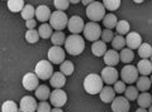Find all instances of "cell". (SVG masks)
<instances>
[{
	"label": "cell",
	"mask_w": 152,
	"mask_h": 112,
	"mask_svg": "<svg viewBox=\"0 0 152 112\" xmlns=\"http://www.w3.org/2000/svg\"><path fill=\"white\" fill-rule=\"evenodd\" d=\"M85 40L79 34H72L66 38L65 40V49L71 55H79L84 52Z\"/></svg>",
	"instance_id": "cell-1"
},
{
	"label": "cell",
	"mask_w": 152,
	"mask_h": 112,
	"mask_svg": "<svg viewBox=\"0 0 152 112\" xmlns=\"http://www.w3.org/2000/svg\"><path fill=\"white\" fill-rule=\"evenodd\" d=\"M103 79L96 73H90L84 79V88L89 95H98L103 90Z\"/></svg>",
	"instance_id": "cell-2"
},
{
	"label": "cell",
	"mask_w": 152,
	"mask_h": 112,
	"mask_svg": "<svg viewBox=\"0 0 152 112\" xmlns=\"http://www.w3.org/2000/svg\"><path fill=\"white\" fill-rule=\"evenodd\" d=\"M86 15L91 22H99L103 20L105 17V8H104L103 3L94 1L91 4H89L86 6Z\"/></svg>",
	"instance_id": "cell-3"
},
{
	"label": "cell",
	"mask_w": 152,
	"mask_h": 112,
	"mask_svg": "<svg viewBox=\"0 0 152 112\" xmlns=\"http://www.w3.org/2000/svg\"><path fill=\"white\" fill-rule=\"evenodd\" d=\"M37 77L39 79H50L52 77V74H53V67H52V64L50 60H39L37 64H36V72Z\"/></svg>",
	"instance_id": "cell-4"
},
{
	"label": "cell",
	"mask_w": 152,
	"mask_h": 112,
	"mask_svg": "<svg viewBox=\"0 0 152 112\" xmlns=\"http://www.w3.org/2000/svg\"><path fill=\"white\" fill-rule=\"evenodd\" d=\"M67 22H69V19H67V17H66V14L61 10L52 13L50 17V25L53 28V29H56L57 32H61L64 28H66Z\"/></svg>",
	"instance_id": "cell-5"
},
{
	"label": "cell",
	"mask_w": 152,
	"mask_h": 112,
	"mask_svg": "<svg viewBox=\"0 0 152 112\" xmlns=\"http://www.w3.org/2000/svg\"><path fill=\"white\" fill-rule=\"evenodd\" d=\"M83 32H84V37L86 38V40H90V42L99 40V38H100V35H102V28L95 22L86 23V25L84 27Z\"/></svg>",
	"instance_id": "cell-6"
},
{
	"label": "cell",
	"mask_w": 152,
	"mask_h": 112,
	"mask_svg": "<svg viewBox=\"0 0 152 112\" xmlns=\"http://www.w3.org/2000/svg\"><path fill=\"white\" fill-rule=\"evenodd\" d=\"M121 77L123 79V82L127 83H133L137 81V77H138V71H137V67L134 66H126L122 68L121 71Z\"/></svg>",
	"instance_id": "cell-7"
},
{
	"label": "cell",
	"mask_w": 152,
	"mask_h": 112,
	"mask_svg": "<svg viewBox=\"0 0 152 112\" xmlns=\"http://www.w3.org/2000/svg\"><path fill=\"white\" fill-rule=\"evenodd\" d=\"M50 101L55 107H62L67 101V95L61 88H55V91L50 95Z\"/></svg>",
	"instance_id": "cell-8"
},
{
	"label": "cell",
	"mask_w": 152,
	"mask_h": 112,
	"mask_svg": "<svg viewBox=\"0 0 152 112\" xmlns=\"http://www.w3.org/2000/svg\"><path fill=\"white\" fill-rule=\"evenodd\" d=\"M48 60L53 64H61L65 60V50L58 45H55L48 50Z\"/></svg>",
	"instance_id": "cell-9"
},
{
	"label": "cell",
	"mask_w": 152,
	"mask_h": 112,
	"mask_svg": "<svg viewBox=\"0 0 152 112\" xmlns=\"http://www.w3.org/2000/svg\"><path fill=\"white\" fill-rule=\"evenodd\" d=\"M84 20H83V18L81 17H79V15H74V17H71L69 22H67V28H69V30L71 32V33H74V34H79V33H81V32L84 30Z\"/></svg>",
	"instance_id": "cell-10"
},
{
	"label": "cell",
	"mask_w": 152,
	"mask_h": 112,
	"mask_svg": "<svg viewBox=\"0 0 152 112\" xmlns=\"http://www.w3.org/2000/svg\"><path fill=\"white\" fill-rule=\"evenodd\" d=\"M100 77L104 83H107V85H114L118 81V71L114 67H105L102 71Z\"/></svg>",
	"instance_id": "cell-11"
},
{
	"label": "cell",
	"mask_w": 152,
	"mask_h": 112,
	"mask_svg": "<svg viewBox=\"0 0 152 112\" xmlns=\"http://www.w3.org/2000/svg\"><path fill=\"white\" fill-rule=\"evenodd\" d=\"M131 108L129 101L126 97H115L112 101V111L113 112H128Z\"/></svg>",
	"instance_id": "cell-12"
},
{
	"label": "cell",
	"mask_w": 152,
	"mask_h": 112,
	"mask_svg": "<svg viewBox=\"0 0 152 112\" xmlns=\"http://www.w3.org/2000/svg\"><path fill=\"white\" fill-rule=\"evenodd\" d=\"M37 102H36V98L32 96H24L23 98L20 100V111L22 112H36L37 110Z\"/></svg>",
	"instance_id": "cell-13"
},
{
	"label": "cell",
	"mask_w": 152,
	"mask_h": 112,
	"mask_svg": "<svg viewBox=\"0 0 152 112\" xmlns=\"http://www.w3.org/2000/svg\"><path fill=\"white\" fill-rule=\"evenodd\" d=\"M23 87L26 88L27 91H36V88L38 87V77L36 73H27L23 77Z\"/></svg>",
	"instance_id": "cell-14"
},
{
	"label": "cell",
	"mask_w": 152,
	"mask_h": 112,
	"mask_svg": "<svg viewBox=\"0 0 152 112\" xmlns=\"http://www.w3.org/2000/svg\"><path fill=\"white\" fill-rule=\"evenodd\" d=\"M126 44L127 47H129V49H137L142 44V37L137 33V32H131L127 34L126 38Z\"/></svg>",
	"instance_id": "cell-15"
},
{
	"label": "cell",
	"mask_w": 152,
	"mask_h": 112,
	"mask_svg": "<svg viewBox=\"0 0 152 112\" xmlns=\"http://www.w3.org/2000/svg\"><path fill=\"white\" fill-rule=\"evenodd\" d=\"M104 62H105V64L108 67L117 66V64L121 62L119 54H118V52L115 49H109L105 52V54H104Z\"/></svg>",
	"instance_id": "cell-16"
},
{
	"label": "cell",
	"mask_w": 152,
	"mask_h": 112,
	"mask_svg": "<svg viewBox=\"0 0 152 112\" xmlns=\"http://www.w3.org/2000/svg\"><path fill=\"white\" fill-rule=\"evenodd\" d=\"M50 83H51V86L55 87V88L64 87L65 83H66V76L61 72H56V73L52 74V77L50 78Z\"/></svg>",
	"instance_id": "cell-17"
},
{
	"label": "cell",
	"mask_w": 152,
	"mask_h": 112,
	"mask_svg": "<svg viewBox=\"0 0 152 112\" xmlns=\"http://www.w3.org/2000/svg\"><path fill=\"white\" fill-rule=\"evenodd\" d=\"M100 100L105 103H112V101L115 98V91L112 87H103V90L100 91Z\"/></svg>",
	"instance_id": "cell-18"
},
{
	"label": "cell",
	"mask_w": 152,
	"mask_h": 112,
	"mask_svg": "<svg viewBox=\"0 0 152 112\" xmlns=\"http://www.w3.org/2000/svg\"><path fill=\"white\" fill-rule=\"evenodd\" d=\"M51 10L48 9V6L46 5H39L36 9V17H37V20H39L42 23H46L47 20L50 19L51 17Z\"/></svg>",
	"instance_id": "cell-19"
},
{
	"label": "cell",
	"mask_w": 152,
	"mask_h": 112,
	"mask_svg": "<svg viewBox=\"0 0 152 112\" xmlns=\"http://www.w3.org/2000/svg\"><path fill=\"white\" fill-rule=\"evenodd\" d=\"M137 71L141 73L142 76H148L150 73H152V63L148 59H141L138 64H137Z\"/></svg>",
	"instance_id": "cell-20"
},
{
	"label": "cell",
	"mask_w": 152,
	"mask_h": 112,
	"mask_svg": "<svg viewBox=\"0 0 152 112\" xmlns=\"http://www.w3.org/2000/svg\"><path fill=\"white\" fill-rule=\"evenodd\" d=\"M91 52H93L94 55H96V57H102V55H104V54H105V52H107L105 42H103V40L93 42Z\"/></svg>",
	"instance_id": "cell-21"
},
{
	"label": "cell",
	"mask_w": 152,
	"mask_h": 112,
	"mask_svg": "<svg viewBox=\"0 0 152 112\" xmlns=\"http://www.w3.org/2000/svg\"><path fill=\"white\" fill-rule=\"evenodd\" d=\"M137 102H138V106L142 107V108L150 107L152 105V96L147 92H142L141 95H138V97H137Z\"/></svg>",
	"instance_id": "cell-22"
},
{
	"label": "cell",
	"mask_w": 152,
	"mask_h": 112,
	"mask_svg": "<svg viewBox=\"0 0 152 112\" xmlns=\"http://www.w3.org/2000/svg\"><path fill=\"white\" fill-rule=\"evenodd\" d=\"M51 91L47 86H38L36 88V98L41 100V101H46L47 98H50Z\"/></svg>",
	"instance_id": "cell-23"
},
{
	"label": "cell",
	"mask_w": 152,
	"mask_h": 112,
	"mask_svg": "<svg viewBox=\"0 0 152 112\" xmlns=\"http://www.w3.org/2000/svg\"><path fill=\"white\" fill-rule=\"evenodd\" d=\"M38 34H39V38H43V39H48L52 37L53 32H52V27L47 23H43L42 25H39L38 28Z\"/></svg>",
	"instance_id": "cell-24"
},
{
	"label": "cell",
	"mask_w": 152,
	"mask_h": 112,
	"mask_svg": "<svg viewBox=\"0 0 152 112\" xmlns=\"http://www.w3.org/2000/svg\"><path fill=\"white\" fill-rule=\"evenodd\" d=\"M138 55L142 59H148L152 55V47L148 43H142L138 47Z\"/></svg>",
	"instance_id": "cell-25"
},
{
	"label": "cell",
	"mask_w": 152,
	"mask_h": 112,
	"mask_svg": "<svg viewBox=\"0 0 152 112\" xmlns=\"http://www.w3.org/2000/svg\"><path fill=\"white\" fill-rule=\"evenodd\" d=\"M8 8L13 13L22 11L24 8V0H8Z\"/></svg>",
	"instance_id": "cell-26"
},
{
	"label": "cell",
	"mask_w": 152,
	"mask_h": 112,
	"mask_svg": "<svg viewBox=\"0 0 152 112\" xmlns=\"http://www.w3.org/2000/svg\"><path fill=\"white\" fill-rule=\"evenodd\" d=\"M133 58H134V53H133V50L129 49V48H123L122 49V52L119 54V59H121V62L123 63H131Z\"/></svg>",
	"instance_id": "cell-27"
},
{
	"label": "cell",
	"mask_w": 152,
	"mask_h": 112,
	"mask_svg": "<svg viewBox=\"0 0 152 112\" xmlns=\"http://www.w3.org/2000/svg\"><path fill=\"white\" fill-rule=\"evenodd\" d=\"M151 87V79L146 76H142L137 79V90L142 91V92H146L148 88Z\"/></svg>",
	"instance_id": "cell-28"
},
{
	"label": "cell",
	"mask_w": 152,
	"mask_h": 112,
	"mask_svg": "<svg viewBox=\"0 0 152 112\" xmlns=\"http://www.w3.org/2000/svg\"><path fill=\"white\" fill-rule=\"evenodd\" d=\"M20 14L24 20H29V19H33V17L36 15V9L33 8V5H31V4H27V5H24V8H23Z\"/></svg>",
	"instance_id": "cell-29"
},
{
	"label": "cell",
	"mask_w": 152,
	"mask_h": 112,
	"mask_svg": "<svg viewBox=\"0 0 152 112\" xmlns=\"http://www.w3.org/2000/svg\"><path fill=\"white\" fill-rule=\"evenodd\" d=\"M103 23H104V27H105L107 29H113V28L117 27L118 20H117V17L114 15V14H107L103 19Z\"/></svg>",
	"instance_id": "cell-30"
},
{
	"label": "cell",
	"mask_w": 152,
	"mask_h": 112,
	"mask_svg": "<svg viewBox=\"0 0 152 112\" xmlns=\"http://www.w3.org/2000/svg\"><path fill=\"white\" fill-rule=\"evenodd\" d=\"M112 47H113V49H115V50H122L126 47V38L119 34L115 35L112 40Z\"/></svg>",
	"instance_id": "cell-31"
},
{
	"label": "cell",
	"mask_w": 152,
	"mask_h": 112,
	"mask_svg": "<svg viewBox=\"0 0 152 112\" xmlns=\"http://www.w3.org/2000/svg\"><path fill=\"white\" fill-rule=\"evenodd\" d=\"M60 72L64 73L65 76H70L74 72V63L71 60H64L62 63L60 64Z\"/></svg>",
	"instance_id": "cell-32"
},
{
	"label": "cell",
	"mask_w": 152,
	"mask_h": 112,
	"mask_svg": "<svg viewBox=\"0 0 152 112\" xmlns=\"http://www.w3.org/2000/svg\"><path fill=\"white\" fill-rule=\"evenodd\" d=\"M129 23H128L127 20H119L117 23V27H115V29H117V33L119 34V35H124L127 34L128 32H129Z\"/></svg>",
	"instance_id": "cell-33"
},
{
	"label": "cell",
	"mask_w": 152,
	"mask_h": 112,
	"mask_svg": "<svg viewBox=\"0 0 152 112\" xmlns=\"http://www.w3.org/2000/svg\"><path fill=\"white\" fill-rule=\"evenodd\" d=\"M51 40H52V43H53V45H62L65 44V34L62 33V32H55L53 34H52L51 37Z\"/></svg>",
	"instance_id": "cell-34"
},
{
	"label": "cell",
	"mask_w": 152,
	"mask_h": 112,
	"mask_svg": "<svg viewBox=\"0 0 152 112\" xmlns=\"http://www.w3.org/2000/svg\"><path fill=\"white\" fill-rule=\"evenodd\" d=\"M38 39H39V34H38V30L36 29H28L26 33V40L28 43H37Z\"/></svg>",
	"instance_id": "cell-35"
},
{
	"label": "cell",
	"mask_w": 152,
	"mask_h": 112,
	"mask_svg": "<svg viewBox=\"0 0 152 112\" xmlns=\"http://www.w3.org/2000/svg\"><path fill=\"white\" fill-rule=\"evenodd\" d=\"M103 5L108 10H117L121 6V0H103Z\"/></svg>",
	"instance_id": "cell-36"
},
{
	"label": "cell",
	"mask_w": 152,
	"mask_h": 112,
	"mask_svg": "<svg viewBox=\"0 0 152 112\" xmlns=\"http://www.w3.org/2000/svg\"><path fill=\"white\" fill-rule=\"evenodd\" d=\"M124 93H126V98L128 101H134L138 97V90H137V87H133V86L127 87Z\"/></svg>",
	"instance_id": "cell-37"
},
{
	"label": "cell",
	"mask_w": 152,
	"mask_h": 112,
	"mask_svg": "<svg viewBox=\"0 0 152 112\" xmlns=\"http://www.w3.org/2000/svg\"><path fill=\"white\" fill-rule=\"evenodd\" d=\"M1 112H18V106L14 101H5L1 105Z\"/></svg>",
	"instance_id": "cell-38"
},
{
	"label": "cell",
	"mask_w": 152,
	"mask_h": 112,
	"mask_svg": "<svg viewBox=\"0 0 152 112\" xmlns=\"http://www.w3.org/2000/svg\"><path fill=\"white\" fill-rule=\"evenodd\" d=\"M100 38L103 42H105V43H109V42H112L113 38H114V33L112 32V29H104L102 30V35H100Z\"/></svg>",
	"instance_id": "cell-39"
},
{
	"label": "cell",
	"mask_w": 152,
	"mask_h": 112,
	"mask_svg": "<svg viewBox=\"0 0 152 112\" xmlns=\"http://www.w3.org/2000/svg\"><path fill=\"white\" fill-rule=\"evenodd\" d=\"M53 4H55L57 10L64 11V10H67V8L70 5V1L69 0H53Z\"/></svg>",
	"instance_id": "cell-40"
},
{
	"label": "cell",
	"mask_w": 152,
	"mask_h": 112,
	"mask_svg": "<svg viewBox=\"0 0 152 112\" xmlns=\"http://www.w3.org/2000/svg\"><path fill=\"white\" fill-rule=\"evenodd\" d=\"M37 112H51V106L46 101H41L37 105Z\"/></svg>",
	"instance_id": "cell-41"
},
{
	"label": "cell",
	"mask_w": 152,
	"mask_h": 112,
	"mask_svg": "<svg viewBox=\"0 0 152 112\" xmlns=\"http://www.w3.org/2000/svg\"><path fill=\"white\" fill-rule=\"evenodd\" d=\"M114 91L117 93H123L126 91V83L123 81H117L114 83Z\"/></svg>",
	"instance_id": "cell-42"
},
{
	"label": "cell",
	"mask_w": 152,
	"mask_h": 112,
	"mask_svg": "<svg viewBox=\"0 0 152 112\" xmlns=\"http://www.w3.org/2000/svg\"><path fill=\"white\" fill-rule=\"evenodd\" d=\"M26 27L28 28V29H34V28L37 27V24H36V20H34V19L26 20Z\"/></svg>",
	"instance_id": "cell-43"
},
{
	"label": "cell",
	"mask_w": 152,
	"mask_h": 112,
	"mask_svg": "<svg viewBox=\"0 0 152 112\" xmlns=\"http://www.w3.org/2000/svg\"><path fill=\"white\" fill-rule=\"evenodd\" d=\"M81 1H83V4H84V5H89V4H91V3H94L95 1V0H81Z\"/></svg>",
	"instance_id": "cell-44"
},
{
	"label": "cell",
	"mask_w": 152,
	"mask_h": 112,
	"mask_svg": "<svg viewBox=\"0 0 152 112\" xmlns=\"http://www.w3.org/2000/svg\"><path fill=\"white\" fill-rule=\"evenodd\" d=\"M51 112H64L62 110H61L60 108V107H55V108L53 110H51Z\"/></svg>",
	"instance_id": "cell-45"
},
{
	"label": "cell",
	"mask_w": 152,
	"mask_h": 112,
	"mask_svg": "<svg viewBox=\"0 0 152 112\" xmlns=\"http://www.w3.org/2000/svg\"><path fill=\"white\" fill-rule=\"evenodd\" d=\"M136 112H148V111H147V108H142V107H140L138 110H136Z\"/></svg>",
	"instance_id": "cell-46"
},
{
	"label": "cell",
	"mask_w": 152,
	"mask_h": 112,
	"mask_svg": "<svg viewBox=\"0 0 152 112\" xmlns=\"http://www.w3.org/2000/svg\"><path fill=\"white\" fill-rule=\"evenodd\" d=\"M69 1H70L71 4H77L79 1H81V0H69Z\"/></svg>",
	"instance_id": "cell-47"
},
{
	"label": "cell",
	"mask_w": 152,
	"mask_h": 112,
	"mask_svg": "<svg viewBox=\"0 0 152 112\" xmlns=\"http://www.w3.org/2000/svg\"><path fill=\"white\" fill-rule=\"evenodd\" d=\"M133 1H134V3H137V4H140V3H143L145 0H133Z\"/></svg>",
	"instance_id": "cell-48"
},
{
	"label": "cell",
	"mask_w": 152,
	"mask_h": 112,
	"mask_svg": "<svg viewBox=\"0 0 152 112\" xmlns=\"http://www.w3.org/2000/svg\"><path fill=\"white\" fill-rule=\"evenodd\" d=\"M148 112H152V105L150 106V110H148Z\"/></svg>",
	"instance_id": "cell-49"
},
{
	"label": "cell",
	"mask_w": 152,
	"mask_h": 112,
	"mask_svg": "<svg viewBox=\"0 0 152 112\" xmlns=\"http://www.w3.org/2000/svg\"><path fill=\"white\" fill-rule=\"evenodd\" d=\"M150 58H151V63H152V55H151V57H150Z\"/></svg>",
	"instance_id": "cell-50"
},
{
	"label": "cell",
	"mask_w": 152,
	"mask_h": 112,
	"mask_svg": "<svg viewBox=\"0 0 152 112\" xmlns=\"http://www.w3.org/2000/svg\"><path fill=\"white\" fill-rule=\"evenodd\" d=\"M151 85H152V77H151Z\"/></svg>",
	"instance_id": "cell-51"
},
{
	"label": "cell",
	"mask_w": 152,
	"mask_h": 112,
	"mask_svg": "<svg viewBox=\"0 0 152 112\" xmlns=\"http://www.w3.org/2000/svg\"><path fill=\"white\" fill-rule=\"evenodd\" d=\"M4 1H5V0H4ZM7 1H8V0H7Z\"/></svg>",
	"instance_id": "cell-52"
},
{
	"label": "cell",
	"mask_w": 152,
	"mask_h": 112,
	"mask_svg": "<svg viewBox=\"0 0 152 112\" xmlns=\"http://www.w3.org/2000/svg\"><path fill=\"white\" fill-rule=\"evenodd\" d=\"M151 96H152V95H151Z\"/></svg>",
	"instance_id": "cell-53"
}]
</instances>
